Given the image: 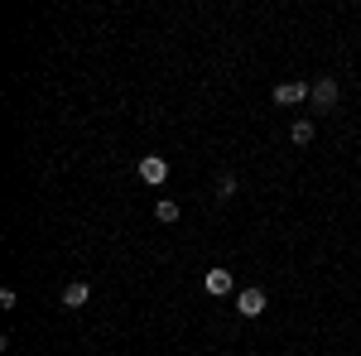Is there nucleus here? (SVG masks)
I'll return each mask as SVG.
<instances>
[{"mask_svg":"<svg viewBox=\"0 0 361 356\" xmlns=\"http://www.w3.org/2000/svg\"><path fill=\"white\" fill-rule=\"evenodd\" d=\"M265 308H270V299H265V289H260V284L236 289V313H241V318H260Z\"/></svg>","mask_w":361,"mask_h":356,"instance_id":"nucleus-1","label":"nucleus"},{"mask_svg":"<svg viewBox=\"0 0 361 356\" xmlns=\"http://www.w3.org/2000/svg\"><path fill=\"white\" fill-rule=\"evenodd\" d=\"M308 97H313V82H304V78H299V82L289 78V82L275 87V106H304Z\"/></svg>","mask_w":361,"mask_h":356,"instance_id":"nucleus-2","label":"nucleus"},{"mask_svg":"<svg viewBox=\"0 0 361 356\" xmlns=\"http://www.w3.org/2000/svg\"><path fill=\"white\" fill-rule=\"evenodd\" d=\"M337 97H342L337 78H318V82H313V97H308V102H313L318 111H333V106H337Z\"/></svg>","mask_w":361,"mask_h":356,"instance_id":"nucleus-3","label":"nucleus"},{"mask_svg":"<svg viewBox=\"0 0 361 356\" xmlns=\"http://www.w3.org/2000/svg\"><path fill=\"white\" fill-rule=\"evenodd\" d=\"M140 178H145L149 188H159V183L169 178V159L164 154H145V159H140Z\"/></svg>","mask_w":361,"mask_h":356,"instance_id":"nucleus-4","label":"nucleus"},{"mask_svg":"<svg viewBox=\"0 0 361 356\" xmlns=\"http://www.w3.org/2000/svg\"><path fill=\"white\" fill-rule=\"evenodd\" d=\"M202 289H207V294H217V299H226V294L236 289V279H231V270H222V265H217V270L202 274Z\"/></svg>","mask_w":361,"mask_h":356,"instance_id":"nucleus-5","label":"nucleus"},{"mask_svg":"<svg viewBox=\"0 0 361 356\" xmlns=\"http://www.w3.org/2000/svg\"><path fill=\"white\" fill-rule=\"evenodd\" d=\"M87 299H92V284L87 279H68L63 284V308H87Z\"/></svg>","mask_w":361,"mask_h":356,"instance_id":"nucleus-6","label":"nucleus"},{"mask_svg":"<svg viewBox=\"0 0 361 356\" xmlns=\"http://www.w3.org/2000/svg\"><path fill=\"white\" fill-rule=\"evenodd\" d=\"M313 135H318V130H313V121H308V116H299V121L289 125V140H294L299 149H304V145H313Z\"/></svg>","mask_w":361,"mask_h":356,"instance_id":"nucleus-7","label":"nucleus"},{"mask_svg":"<svg viewBox=\"0 0 361 356\" xmlns=\"http://www.w3.org/2000/svg\"><path fill=\"white\" fill-rule=\"evenodd\" d=\"M236 188H241V183H236V173H231V168H226V173H217V197H222V202H231V197H236Z\"/></svg>","mask_w":361,"mask_h":356,"instance_id":"nucleus-8","label":"nucleus"},{"mask_svg":"<svg viewBox=\"0 0 361 356\" xmlns=\"http://www.w3.org/2000/svg\"><path fill=\"white\" fill-rule=\"evenodd\" d=\"M154 217L164 221V226H173V221H178V202H173V197H159V202H154Z\"/></svg>","mask_w":361,"mask_h":356,"instance_id":"nucleus-9","label":"nucleus"}]
</instances>
